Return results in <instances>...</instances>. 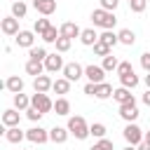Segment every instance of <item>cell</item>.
<instances>
[{"mask_svg":"<svg viewBox=\"0 0 150 150\" xmlns=\"http://www.w3.org/2000/svg\"><path fill=\"white\" fill-rule=\"evenodd\" d=\"M129 73H134L131 63H129V61H120V66H117V75L122 77V75H129Z\"/></svg>","mask_w":150,"mask_h":150,"instance_id":"obj_39","label":"cell"},{"mask_svg":"<svg viewBox=\"0 0 150 150\" xmlns=\"http://www.w3.org/2000/svg\"><path fill=\"white\" fill-rule=\"evenodd\" d=\"M12 2H16V0H12Z\"/></svg>","mask_w":150,"mask_h":150,"instance_id":"obj_49","label":"cell"},{"mask_svg":"<svg viewBox=\"0 0 150 150\" xmlns=\"http://www.w3.org/2000/svg\"><path fill=\"white\" fill-rule=\"evenodd\" d=\"M63 56H61V52H54V54H49L47 59H45V70L47 73H59V70H63Z\"/></svg>","mask_w":150,"mask_h":150,"instance_id":"obj_5","label":"cell"},{"mask_svg":"<svg viewBox=\"0 0 150 150\" xmlns=\"http://www.w3.org/2000/svg\"><path fill=\"white\" fill-rule=\"evenodd\" d=\"M30 105H33V108H38L40 112H49V110H54V101H52L47 94H42V91H35V94H33Z\"/></svg>","mask_w":150,"mask_h":150,"instance_id":"obj_4","label":"cell"},{"mask_svg":"<svg viewBox=\"0 0 150 150\" xmlns=\"http://www.w3.org/2000/svg\"><path fill=\"white\" fill-rule=\"evenodd\" d=\"M26 138H28L30 143L42 145V143H47V141H49V131H47V129H42V127H30V129L26 131Z\"/></svg>","mask_w":150,"mask_h":150,"instance_id":"obj_7","label":"cell"},{"mask_svg":"<svg viewBox=\"0 0 150 150\" xmlns=\"http://www.w3.org/2000/svg\"><path fill=\"white\" fill-rule=\"evenodd\" d=\"M84 77L89 80V82H96V84H101V82H105V68L103 66H87L84 68Z\"/></svg>","mask_w":150,"mask_h":150,"instance_id":"obj_6","label":"cell"},{"mask_svg":"<svg viewBox=\"0 0 150 150\" xmlns=\"http://www.w3.org/2000/svg\"><path fill=\"white\" fill-rule=\"evenodd\" d=\"M124 150H138V148H136V145H127Z\"/></svg>","mask_w":150,"mask_h":150,"instance_id":"obj_47","label":"cell"},{"mask_svg":"<svg viewBox=\"0 0 150 150\" xmlns=\"http://www.w3.org/2000/svg\"><path fill=\"white\" fill-rule=\"evenodd\" d=\"M143 82H145V87H148V89H150V73H148V75H145V77H143Z\"/></svg>","mask_w":150,"mask_h":150,"instance_id":"obj_46","label":"cell"},{"mask_svg":"<svg viewBox=\"0 0 150 150\" xmlns=\"http://www.w3.org/2000/svg\"><path fill=\"white\" fill-rule=\"evenodd\" d=\"M117 38H120V42H122V45H127V47H131V45L136 42V33H134V30H129V28H122V30L117 33Z\"/></svg>","mask_w":150,"mask_h":150,"instance_id":"obj_23","label":"cell"},{"mask_svg":"<svg viewBox=\"0 0 150 150\" xmlns=\"http://www.w3.org/2000/svg\"><path fill=\"white\" fill-rule=\"evenodd\" d=\"M143 103H145V105H150V89L143 94Z\"/></svg>","mask_w":150,"mask_h":150,"instance_id":"obj_45","label":"cell"},{"mask_svg":"<svg viewBox=\"0 0 150 150\" xmlns=\"http://www.w3.org/2000/svg\"><path fill=\"white\" fill-rule=\"evenodd\" d=\"M120 117L124 122H134L138 117V108H136V101H129V103H122L120 105Z\"/></svg>","mask_w":150,"mask_h":150,"instance_id":"obj_10","label":"cell"},{"mask_svg":"<svg viewBox=\"0 0 150 150\" xmlns=\"http://www.w3.org/2000/svg\"><path fill=\"white\" fill-rule=\"evenodd\" d=\"M103 68H105V73H110V70H117V66H120V61L112 56V54H108V56H103V63H101Z\"/></svg>","mask_w":150,"mask_h":150,"instance_id":"obj_34","label":"cell"},{"mask_svg":"<svg viewBox=\"0 0 150 150\" xmlns=\"http://www.w3.org/2000/svg\"><path fill=\"white\" fill-rule=\"evenodd\" d=\"M84 94L87 96H96V82H87L84 84Z\"/></svg>","mask_w":150,"mask_h":150,"instance_id":"obj_43","label":"cell"},{"mask_svg":"<svg viewBox=\"0 0 150 150\" xmlns=\"http://www.w3.org/2000/svg\"><path fill=\"white\" fill-rule=\"evenodd\" d=\"M94 54H96V56H108V54H110V47H108V45H103V42L98 40V42L94 45Z\"/></svg>","mask_w":150,"mask_h":150,"instance_id":"obj_38","label":"cell"},{"mask_svg":"<svg viewBox=\"0 0 150 150\" xmlns=\"http://www.w3.org/2000/svg\"><path fill=\"white\" fill-rule=\"evenodd\" d=\"M40 38H42L45 42H56V40L61 38V30H56V26H49V28H47Z\"/></svg>","mask_w":150,"mask_h":150,"instance_id":"obj_32","label":"cell"},{"mask_svg":"<svg viewBox=\"0 0 150 150\" xmlns=\"http://www.w3.org/2000/svg\"><path fill=\"white\" fill-rule=\"evenodd\" d=\"M117 5H120V0H101V7H103V9H108V12H115V9H117Z\"/></svg>","mask_w":150,"mask_h":150,"instance_id":"obj_41","label":"cell"},{"mask_svg":"<svg viewBox=\"0 0 150 150\" xmlns=\"http://www.w3.org/2000/svg\"><path fill=\"white\" fill-rule=\"evenodd\" d=\"M136 148H138V150H150V141H145V138H143V143H138Z\"/></svg>","mask_w":150,"mask_h":150,"instance_id":"obj_44","label":"cell"},{"mask_svg":"<svg viewBox=\"0 0 150 150\" xmlns=\"http://www.w3.org/2000/svg\"><path fill=\"white\" fill-rule=\"evenodd\" d=\"M61 35L63 38H70V40H75V38H80V33H82V28L77 26V23H73V21H66V23H61Z\"/></svg>","mask_w":150,"mask_h":150,"instance_id":"obj_15","label":"cell"},{"mask_svg":"<svg viewBox=\"0 0 150 150\" xmlns=\"http://www.w3.org/2000/svg\"><path fill=\"white\" fill-rule=\"evenodd\" d=\"M0 28H2L5 35H16V33H19V19L9 14V16H5V19L0 21Z\"/></svg>","mask_w":150,"mask_h":150,"instance_id":"obj_12","label":"cell"},{"mask_svg":"<svg viewBox=\"0 0 150 150\" xmlns=\"http://www.w3.org/2000/svg\"><path fill=\"white\" fill-rule=\"evenodd\" d=\"M49 54H47V49L45 47H30L28 49V59H33V61H45Z\"/></svg>","mask_w":150,"mask_h":150,"instance_id":"obj_29","label":"cell"},{"mask_svg":"<svg viewBox=\"0 0 150 150\" xmlns=\"http://www.w3.org/2000/svg\"><path fill=\"white\" fill-rule=\"evenodd\" d=\"M80 42H82L84 47H94V45L98 42V33H96L94 28H82V33H80Z\"/></svg>","mask_w":150,"mask_h":150,"instance_id":"obj_16","label":"cell"},{"mask_svg":"<svg viewBox=\"0 0 150 150\" xmlns=\"http://www.w3.org/2000/svg\"><path fill=\"white\" fill-rule=\"evenodd\" d=\"M14 38H16V45H19V47L30 49V47H33V42H35V30H19Z\"/></svg>","mask_w":150,"mask_h":150,"instance_id":"obj_13","label":"cell"},{"mask_svg":"<svg viewBox=\"0 0 150 150\" xmlns=\"http://www.w3.org/2000/svg\"><path fill=\"white\" fill-rule=\"evenodd\" d=\"M112 98L122 105V103H129V101H136L134 98V94H131V89H127V87H117L115 91H112Z\"/></svg>","mask_w":150,"mask_h":150,"instance_id":"obj_19","label":"cell"},{"mask_svg":"<svg viewBox=\"0 0 150 150\" xmlns=\"http://www.w3.org/2000/svg\"><path fill=\"white\" fill-rule=\"evenodd\" d=\"M56 94H68L70 91V80L68 77H59V80H54V87H52Z\"/></svg>","mask_w":150,"mask_h":150,"instance_id":"obj_28","label":"cell"},{"mask_svg":"<svg viewBox=\"0 0 150 150\" xmlns=\"http://www.w3.org/2000/svg\"><path fill=\"white\" fill-rule=\"evenodd\" d=\"M26 12H28V5H26L23 0H16V2H12V16H16V19H23V16H26Z\"/></svg>","mask_w":150,"mask_h":150,"instance_id":"obj_27","label":"cell"},{"mask_svg":"<svg viewBox=\"0 0 150 150\" xmlns=\"http://www.w3.org/2000/svg\"><path fill=\"white\" fill-rule=\"evenodd\" d=\"M122 134H124V141H127L129 145H138V143H143V138H145L143 129H141L138 124H134V122H129Z\"/></svg>","mask_w":150,"mask_h":150,"instance_id":"obj_3","label":"cell"},{"mask_svg":"<svg viewBox=\"0 0 150 150\" xmlns=\"http://www.w3.org/2000/svg\"><path fill=\"white\" fill-rule=\"evenodd\" d=\"M91 23L98 26V28H103V30H112L115 23H117V16H115V12H108V9L98 7V9L91 12Z\"/></svg>","mask_w":150,"mask_h":150,"instance_id":"obj_1","label":"cell"},{"mask_svg":"<svg viewBox=\"0 0 150 150\" xmlns=\"http://www.w3.org/2000/svg\"><path fill=\"white\" fill-rule=\"evenodd\" d=\"M52 87H54V80H52L49 75H45V73H42V75L33 77V89H35V91H42V94H47Z\"/></svg>","mask_w":150,"mask_h":150,"instance_id":"obj_11","label":"cell"},{"mask_svg":"<svg viewBox=\"0 0 150 150\" xmlns=\"http://www.w3.org/2000/svg\"><path fill=\"white\" fill-rule=\"evenodd\" d=\"M26 73L33 75V77L42 75V73H45V61H33V59H28V61H26Z\"/></svg>","mask_w":150,"mask_h":150,"instance_id":"obj_21","label":"cell"},{"mask_svg":"<svg viewBox=\"0 0 150 150\" xmlns=\"http://www.w3.org/2000/svg\"><path fill=\"white\" fill-rule=\"evenodd\" d=\"M33 7L42 16H52L56 12V0H33Z\"/></svg>","mask_w":150,"mask_h":150,"instance_id":"obj_9","label":"cell"},{"mask_svg":"<svg viewBox=\"0 0 150 150\" xmlns=\"http://www.w3.org/2000/svg\"><path fill=\"white\" fill-rule=\"evenodd\" d=\"M54 45H56V52H61V54H63V52H68V49H70L73 40H70V38H63V35H61V38H59V40H56Z\"/></svg>","mask_w":150,"mask_h":150,"instance_id":"obj_35","label":"cell"},{"mask_svg":"<svg viewBox=\"0 0 150 150\" xmlns=\"http://www.w3.org/2000/svg\"><path fill=\"white\" fill-rule=\"evenodd\" d=\"M112 91H115V89H112V84H108V82L96 84V98H101V101H103V98H110Z\"/></svg>","mask_w":150,"mask_h":150,"instance_id":"obj_24","label":"cell"},{"mask_svg":"<svg viewBox=\"0 0 150 150\" xmlns=\"http://www.w3.org/2000/svg\"><path fill=\"white\" fill-rule=\"evenodd\" d=\"M105 124H101V122H94L91 127H89V134L94 136V138H105Z\"/></svg>","mask_w":150,"mask_h":150,"instance_id":"obj_33","label":"cell"},{"mask_svg":"<svg viewBox=\"0 0 150 150\" xmlns=\"http://www.w3.org/2000/svg\"><path fill=\"white\" fill-rule=\"evenodd\" d=\"M52 26V21L47 19V16H42V19H35V23H33V30H35V35H42L47 28Z\"/></svg>","mask_w":150,"mask_h":150,"instance_id":"obj_31","label":"cell"},{"mask_svg":"<svg viewBox=\"0 0 150 150\" xmlns=\"http://www.w3.org/2000/svg\"><path fill=\"white\" fill-rule=\"evenodd\" d=\"M91 150H112V141L110 138H98V143H94Z\"/></svg>","mask_w":150,"mask_h":150,"instance_id":"obj_37","label":"cell"},{"mask_svg":"<svg viewBox=\"0 0 150 150\" xmlns=\"http://www.w3.org/2000/svg\"><path fill=\"white\" fill-rule=\"evenodd\" d=\"M120 82H122V87H127V89H134V87H138V75L136 73H129V75H122L120 77Z\"/></svg>","mask_w":150,"mask_h":150,"instance_id":"obj_30","label":"cell"},{"mask_svg":"<svg viewBox=\"0 0 150 150\" xmlns=\"http://www.w3.org/2000/svg\"><path fill=\"white\" fill-rule=\"evenodd\" d=\"M54 110H56V115H68V112H70V101H68L66 96L56 98V101H54Z\"/></svg>","mask_w":150,"mask_h":150,"instance_id":"obj_26","label":"cell"},{"mask_svg":"<svg viewBox=\"0 0 150 150\" xmlns=\"http://www.w3.org/2000/svg\"><path fill=\"white\" fill-rule=\"evenodd\" d=\"M42 115H45V112H40V110H38V108H33V105L26 110V117H28L30 122H40V117H42Z\"/></svg>","mask_w":150,"mask_h":150,"instance_id":"obj_40","label":"cell"},{"mask_svg":"<svg viewBox=\"0 0 150 150\" xmlns=\"http://www.w3.org/2000/svg\"><path fill=\"white\" fill-rule=\"evenodd\" d=\"M68 127H54V129H49V141L52 143H66L68 141Z\"/></svg>","mask_w":150,"mask_h":150,"instance_id":"obj_17","label":"cell"},{"mask_svg":"<svg viewBox=\"0 0 150 150\" xmlns=\"http://www.w3.org/2000/svg\"><path fill=\"white\" fill-rule=\"evenodd\" d=\"M19 122H21V115H19L16 108H7V110L2 112V124H5V129H7V127H19Z\"/></svg>","mask_w":150,"mask_h":150,"instance_id":"obj_14","label":"cell"},{"mask_svg":"<svg viewBox=\"0 0 150 150\" xmlns=\"http://www.w3.org/2000/svg\"><path fill=\"white\" fill-rule=\"evenodd\" d=\"M141 66H143L145 73H150V52H143L141 54Z\"/></svg>","mask_w":150,"mask_h":150,"instance_id":"obj_42","label":"cell"},{"mask_svg":"<svg viewBox=\"0 0 150 150\" xmlns=\"http://www.w3.org/2000/svg\"><path fill=\"white\" fill-rule=\"evenodd\" d=\"M14 108H16V110H28V108H30V98H28L23 91L14 94Z\"/></svg>","mask_w":150,"mask_h":150,"instance_id":"obj_25","label":"cell"},{"mask_svg":"<svg viewBox=\"0 0 150 150\" xmlns=\"http://www.w3.org/2000/svg\"><path fill=\"white\" fill-rule=\"evenodd\" d=\"M2 134H5V138H7L9 143H21V141L26 138V134H23V131H21L19 127H7V129H5Z\"/></svg>","mask_w":150,"mask_h":150,"instance_id":"obj_20","label":"cell"},{"mask_svg":"<svg viewBox=\"0 0 150 150\" xmlns=\"http://www.w3.org/2000/svg\"><path fill=\"white\" fill-rule=\"evenodd\" d=\"M98 40H101L103 45H108L110 49H112V47H115V45L120 42V38H117V33H112V30H103V33L98 35Z\"/></svg>","mask_w":150,"mask_h":150,"instance_id":"obj_22","label":"cell"},{"mask_svg":"<svg viewBox=\"0 0 150 150\" xmlns=\"http://www.w3.org/2000/svg\"><path fill=\"white\" fill-rule=\"evenodd\" d=\"M145 141H150V131H145Z\"/></svg>","mask_w":150,"mask_h":150,"instance_id":"obj_48","label":"cell"},{"mask_svg":"<svg viewBox=\"0 0 150 150\" xmlns=\"http://www.w3.org/2000/svg\"><path fill=\"white\" fill-rule=\"evenodd\" d=\"M61 73H63V77H68L70 82H77V80L84 75V68H82L80 63H75V61H73V63H66Z\"/></svg>","mask_w":150,"mask_h":150,"instance_id":"obj_8","label":"cell"},{"mask_svg":"<svg viewBox=\"0 0 150 150\" xmlns=\"http://www.w3.org/2000/svg\"><path fill=\"white\" fill-rule=\"evenodd\" d=\"M5 89L12 91V94H19V91H23V80H21L19 75H9V77L5 80Z\"/></svg>","mask_w":150,"mask_h":150,"instance_id":"obj_18","label":"cell"},{"mask_svg":"<svg viewBox=\"0 0 150 150\" xmlns=\"http://www.w3.org/2000/svg\"><path fill=\"white\" fill-rule=\"evenodd\" d=\"M68 131H70L77 141H84L87 136H91V134H89V124L84 122L82 115H73V117H68Z\"/></svg>","mask_w":150,"mask_h":150,"instance_id":"obj_2","label":"cell"},{"mask_svg":"<svg viewBox=\"0 0 150 150\" xmlns=\"http://www.w3.org/2000/svg\"><path fill=\"white\" fill-rule=\"evenodd\" d=\"M145 7H148V0H129V9H131V12H136V14H138V12H143Z\"/></svg>","mask_w":150,"mask_h":150,"instance_id":"obj_36","label":"cell"}]
</instances>
